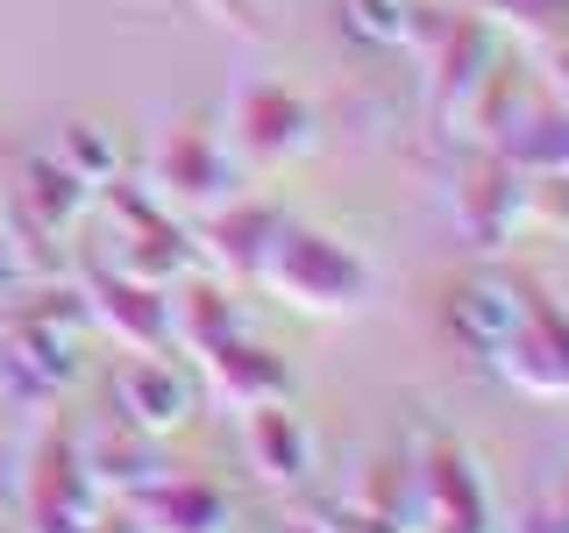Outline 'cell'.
Instances as JSON below:
<instances>
[{
	"instance_id": "1",
	"label": "cell",
	"mask_w": 569,
	"mask_h": 533,
	"mask_svg": "<svg viewBox=\"0 0 569 533\" xmlns=\"http://www.w3.org/2000/svg\"><path fill=\"white\" fill-rule=\"evenodd\" d=\"M257 284L271 299H284L292 313H313V320H356L378 299V271H370L342 235L307 228V221H292V213L278 221L271 249H263Z\"/></svg>"
},
{
	"instance_id": "2",
	"label": "cell",
	"mask_w": 569,
	"mask_h": 533,
	"mask_svg": "<svg viewBox=\"0 0 569 533\" xmlns=\"http://www.w3.org/2000/svg\"><path fill=\"white\" fill-rule=\"evenodd\" d=\"M136 185L150 192L164 213H178V221H200V213H213L221 200H236L242 192V171L228 164V142H221V114L213 107H192V114H178L157 129L150 157H142Z\"/></svg>"
},
{
	"instance_id": "3",
	"label": "cell",
	"mask_w": 569,
	"mask_h": 533,
	"mask_svg": "<svg viewBox=\"0 0 569 533\" xmlns=\"http://www.w3.org/2000/svg\"><path fill=\"white\" fill-rule=\"evenodd\" d=\"M420 50V93H427V135H449L456 107L470 100V86L485 79V64L506 50V36H498L477 8H462V0H420V22H413V43Z\"/></svg>"
},
{
	"instance_id": "4",
	"label": "cell",
	"mask_w": 569,
	"mask_h": 533,
	"mask_svg": "<svg viewBox=\"0 0 569 533\" xmlns=\"http://www.w3.org/2000/svg\"><path fill=\"white\" fill-rule=\"evenodd\" d=\"M221 142H228V164L242 171V185H271L284 164H299L320 142V114L284 79H249L221 114Z\"/></svg>"
},
{
	"instance_id": "5",
	"label": "cell",
	"mask_w": 569,
	"mask_h": 533,
	"mask_svg": "<svg viewBox=\"0 0 569 533\" xmlns=\"http://www.w3.org/2000/svg\"><path fill=\"white\" fill-rule=\"evenodd\" d=\"M93 207L107 213V242L93 249L100 263H114V271H129L142 284H178L186 271H200L192 228L157 207L136 178H107V185L93 192Z\"/></svg>"
},
{
	"instance_id": "6",
	"label": "cell",
	"mask_w": 569,
	"mask_h": 533,
	"mask_svg": "<svg viewBox=\"0 0 569 533\" xmlns=\"http://www.w3.org/2000/svg\"><path fill=\"white\" fill-rule=\"evenodd\" d=\"M14 505H22V533H93L107 497L86 476L79 426H43L29 441L22 476H14Z\"/></svg>"
},
{
	"instance_id": "7",
	"label": "cell",
	"mask_w": 569,
	"mask_h": 533,
	"mask_svg": "<svg viewBox=\"0 0 569 533\" xmlns=\"http://www.w3.org/2000/svg\"><path fill=\"white\" fill-rule=\"evenodd\" d=\"M413 533H498L477 455L435 420L413 434Z\"/></svg>"
},
{
	"instance_id": "8",
	"label": "cell",
	"mask_w": 569,
	"mask_h": 533,
	"mask_svg": "<svg viewBox=\"0 0 569 533\" xmlns=\"http://www.w3.org/2000/svg\"><path fill=\"white\" fill-rule=\"evenodd\" d=\"M449 221L477 257H498L527 228V171L498 142H470L449 178Z\"/></svg>"
},
{
	"instance_id": "9",
	"label": "cell",
	"mask_w": 569,
	"mask_h": 533,
	"mask_svg": "<svg viewBox=\"0 0 569 533\" xmlns=\"http://www.w3.org/2000/svg\"><path fill=\"white\" fill-rule=\"evenodd\" d=\"M86 320L79 313H14L0 320V391L14 405H50L58 391L79 384L86 355H79Z\"/></svg>"
},
{
	"instance_id": "10",
	"label": "cell",
	"mask_w": 569,
	"mask_h": 533,
	"mask_svg": "<svg viewBox=\"0 0 569 533\" xmlns=\"http://www.w3.org/2000/svg\"><path fill=\"white\" fill-rule=\"evenodd\" d=\"M71 284H79L86 328H100L121 355L171 349V284H142L129 271H114V263H100L93 249L71 257Z\"/></svg>"
},
{
	"instance_id": "11",
	"label": "cell",
	"mask_w": 569,
	"mask_h": 533,
	"mask_svg": "<svg viewBox=\"0 0 569 533\" xmlns=\"http://www.w3.org/2000/svg\"><path fill=\"white\" fill-rule=\"evenodd\" d=\"M485 370L498 384L527 391V399L569 405V313L548 299V284L520 278V320H512L506 342L485 355Z\"/></svg>"
},
{
	"instance_id": "12",
	"label": "cell",
	"mask_w": 569,
	"mask_h": 533,
	"mask_svg": "<svg viewBox=\"0 0 569 533\" xmlns=\"http://www.w3.org/2000/svg\"><path fill=\"white\" fill-rule=\"evenodd\" d=\"M200 405H207L200 370L178 363L171 349H142L129 363H114V413L129 426H142V434H157V441L186 434L200 420Z\"/></svg>"
},
{
	"instance_id": "13",
	"label": "cell",
	"mask_w": 569,
	"mask_h": 533,
	"mask_svg": "<svg viewBox=\"0 0 569 533\" xmlns=\"http://www.w3.org/2000/svg\"><path fill=\"white\" fill-rule=\"evenodd\" d=\"M278 221H284V207L271 200V192L242 185L236 200H221L213 213H200V221H192V249H200V271L228 278L236 292H242V284H257V263H263V249H271Z\"/></svg>"
},
{
	"instance_id": "14",
	"label": "cell",
	"mask_w": 569,
	"mask_h": 533,
	"mask_svg": "<svg viewBox=\"0 0 569 533\" xmlns=\"http://www.w3.org/2000/svg\"><path fill=\"white\" fill-rule=\"evenodd\" d=\"M236 420H242L249 470H257L271 491H307L313 484V426L292 413V399L249 405V413H236Z\"/></svg>"
},
{
	"instance_id": "15",
	"label": "cell",
	"mask_w": 569,
	"mask_h": 533,
	"mask_svg": "<svg viewBox=\"0 0 569 533\" xmlns=\"http://www.w3.org/2000/svg\"><path fill=\"white\" fill-rule=\"evenodd\" d=\"M200 384L228 413H249V405H271V399H292V363L278 349H263L257 334H228L200 355Z\"/></svg>"
},
{
	"instance_id": "16",
	"label": "cell",
	"mask_w": 569,
	"mask_h": 533,
	"mask_svg": "<svg viewBox=\"0 0 569 533\" xmlns=\"http://www.w3.org/2000/svg\"><path fill=\"white\" fill-rule=\"evenodd\" d=\"M79 455H86V476L100 484V497H142L157 476L171 470L164 462V441L142 434L129 420H100V426H79Z\"/></svg>"
},
{
	"instance_id": "17",
	"label": "cell",
	"mask_w": 569,
	"mask_h": 533,
	"mask_svg": "<svg viewBox=\"0 0 569 533\" xmlns=\"http://www.w3.org/2000/svg\"><path fill=\"white\" fill-rule=\"evenodd\" d=\"M0 185H8L43 228H58V235H64V228H79V213L93 207V185H86L58 150H14V164H8Z\"/></svg>"
},
{
	"instance_id": "18",
	"label": "cell",
	"mask_w": 569,
	"mask_h": 533,
	"mask_svg": "<svg viewBox=\"0 0 569 533\" xmlns=\"http://www.w3.org/2000/svg\"><path fill=\"white\" fill-rule=\"evenodd\" d=\"M228 334H242V306H236V284L213 278V271H186L171 284V349L178 355H200L213 342H228Z\"/></svg>"
},
{
	"instance_id": "19",
	"label": "cell",
	"mask_w": 569,
	"mask_h": 533,
	"mask_svg": "<svg viewBox=\"0 0 569 533\" xmlns=\"http://www.w3.org/2000/svg\"><path fill=\"white\" fill-rule=\"evenodd\" d=\"M136 512H142L150 533H228V526H236L228 491L207 484V476H192V470H164L150 491L136 497Z\"/></svg>"
},
{
	"instance_id": "20",
	"label": "cell",
	"mask_w": 569,
	"mask_h": 533,
	"mask_svg": "<svg viewBox=\"0 0 569 533\" xmlns=\"http://www.w3.org/2000/svg\"><path fill=\"white\" fill-rule=\"evenodd\" d=\"M520 93H527V64L512 58V50H498L485 64V79L470 86V100L456 107L449 135H441V150H470V142H498L512 129V114H520Z\"/></svg>"
},
{
	"instance_id": "21",
	"label": "cell",
	"mask_w": 569,
	"mask_h": 533,
	"mask_svg": "<svg viewBox=\"0 0 569 533\" xmlns=\"http://www.w3.org/2000/svg\"><path fill=\"white\" fill-rule=\"evenodd\" d=\"M441 320H449V334L485 363V355L506 342V328L520 320V278H462V284H449Z\"/></svg>"
},
{
	"instance_id": "22",
	"label": "cell",
	"mask_w": 569,
	"mask_h": 533,
	"mask_svg": "<svg viewBox=\"0 0 569 533\" xmlns=\"http://www.w3.org/2000/svg\"><path fill=\"white\" fill-rule=\"evenodd\" d=\"M342 505L356 520H370L378 533H413V449H378L356 470Z\"/></svg>"
},
{
	"instance_id": "23",
	"label": "cell",
	"mask_w": 569,
	"mask_h": 533,
	"mask_svg": "<svg viewBox=\"0 0 569 533\" xmlns=\"http://www.w3.org/2000/svg\"><path fill=\"white\" fill-rule=\"evenodd\" d=\"M506 533H569V441L548 449L527 470V491H520V505H512Z\"/></svg>"
},
{
	"instance_id": "24",
	"label": "cell",
	"mask_w": 569,
	"mask_h": 533,
	"mask_svg": "<svg viewBox=\"0 0 569 533\" xmlns=\"http://www.w3.org/2000/svg\"><path fill=\"white\" fill-rule=\"evenodd\" d=\"M498 150H506L527 178H569V107L512 121V129L498 135Z\"/></svg>"
},
{
	"instance_id": "25",
	"label": "cell",
	"mask_w": 569,
	"mask_h": 533,
	"mask_svg": "<svg viewBox=\"0 0 569 533\" xmlns=\"http://www.w3.org/2000/svg\"><path fill=\"white\" fill-rule=\"evenodd\" d=\"M462 8H477L498 36H520L533 50L569 43V0H462Z\"/></svg>"
},
{
	"instance_id": "26",
	"label": "cell",
	"mask_w": 569,
	"mask_h": 533,
	"mask_svg": "<svg viewBox=\"0 0 569 533\" xmlns=\"http://www.w3.org/2000/svg\"><path fill=\"white\" fill-rule=\"evenodd\" d=\"M335 22L370 50H406L420 22V0H335Z\"/></svg>"
},
{
	"instance_id": "27",
	"label": "cell",
	"mask_w": 569,
	"mask_h": 533,
	"mask_svg": "<svg viewBox=\"0 0 569 533\" xmlns=\"http://www.w3.org/2000/svg\"><path fill=\"white\" fill-rule=\"evenodd\" d=\"M50 150H58V157H64V164L79 171V178H86L93 192L107 185V178H121V142H114V129H107V121H93V114L64 121Z\"/></svg>"
},
{
	"instance_id": "28",
	"label": "cell",
	"mask_w": 569,
	"mask_h": 533,
	"mask_svg": "<svg viewBox=\"0 0 569 533\" xmlns=\"http://www.w3.org/2000/svg\"><path fill=\"white\" fill-rule=\"evenodd\" d=\"M527 228H569V178H527Z\"/></svg>"
},
{
	"instance_id": "29",
	"label": "cell",
	"mask_w": 569,
	"mask_h": 533,
	"mask_svg": "<svg viewBox=\"0 0 569 533\" xmlns=\"http://www.w3.org/2000/svg\"><path fill=\"white\" fill-rule=\"evenodd\" d=\"M186 8H200L207 22L236 29V36H249V43H263V36H271V22L257 14V0H186Z\"/></svg>"
},
{
	"instance_id": "30",
	"label": "cell",
	"mask_w": 569,
	"mask_h": 533,
	"mask_svg": "<svg viewBox=\"0 0 569 533\" xmlns=\"http://www.w3.org/2000/svg\"><path fill=\"white\" fill-rule=\"evenodd\" d=\"M541 79H548V93H556V107H569V43L541 50Z\"/></svg>"
},
{
	"instance_id": "31",
	"label": "cell",
	"mask_w": 569,
	"mask_h": 533,
	"mask_svg": "<svg viewBox=\"0 0 569 533\" xmlns=\"http://www.w3.org/2000/svg\"><path fill=\"white\" fill-rule=\"evenodd\" d=\"M284 533H328V526H320V520H299V526H284Z\"/></svg>"
},
{
	"instance_id": "32",
	"label": "cell",
	"mask_w": 569,
	"mask_h": 533,
	"mask_svg": "<svg viewBox=\"0 0 569 533\" xmlns=\"http://www.w3.org/2000/svg\"><path fill=\"white\" fill-rule=\"evenodd\" d=\"M8 284H22V278H14V271H8V263H0V292H8Z\"/></svg>"
}]
</instances>
